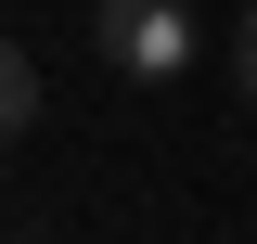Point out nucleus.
Listing matches in <instances>:
<instances>
[{"mask_svg":"<svg viewBox=\"0 0 257 244\" xmlns=\"http://www.w3.org/2000/svg\"><path fill=\"white\" fill-rule=\"evenodd\" d=\"M90 52L128 90H167V77L206 52V26H193V0H90Z\"/></svg>","mask_w":257,"mask_h":244,"instance_id":"obj_1","label":"nucleus"},{"mask_svg":"<svg viewBox=\"0 0 257 244\" xmlns=\"http://www.w3.org/2000/svg\"><path fill=\"white\" fill-rule=\"evenodd\" d=\"M39 103H52L39 90V52H0V129H13V142L39 129Z\"/></svg>","mask_w":257,"mask_h":244,"instance_id":"obj_2","label":"nucleus"},{"mask_svg":"<svg viewBox=\"0 0 257 244\" xmlns=\"http://www.w3.org/2000/svg\"><path fill=\"white\" fill-rule=\"evenodd\" d=\"M231 90L257 103V0H244V26H231Z\"/></svg>","mask_w":257,"mask_h":244,"instance_id":"obj_3","label":"nucleus"}]
</instances>
